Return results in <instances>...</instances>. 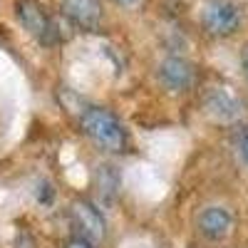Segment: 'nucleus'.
Listing matches in <instances>:
<instances>
[{
	"label": "nucleus",
	"mask_w": 248,
	"mask_h": 248,
	"mask_svg": "<svg viewBox=\"0 0 248 248\" xmlns=\"http://www.w3.org/2000/svg\"><path fill=\"white\" fill-rule=\"evenodd\" d=\"M65 248H94V243H92V241H87V238L75 236V238H70V241L65 243Z\"/></svg>",
	"instance_id": "9d476101"
},
{
	"label": "nucleus",
	"mask_w": 248,
	"mask_h": 248,
	"mask_svg": "<svg viewBox=\"0 0 248 248\" xmlns=\"http://www.w3.org/2000/svg\"><path fill=\"white\" fill-rule=\"evenodd\" d=\"M236 149H238V156L248 164V129H243L238 134V141H236Z\"/></svg>",
	"instance_id": "1a4fd4ad"
},
{
	"label": "nucleus",
	"mask_w": 248,
	"mask_h": 248,
	"mask_svg": "<svg viewBox=\"0 0 248 248\" xmlns=\"http://www.w3.org/2000/svg\"><path fill=\"white\" fill-rule=\"evenodd\" d=\"M62 15L82 30H97L102 23L99 0H62Z\"/></svg>",
	"instance_id": "6e6552de"
},
{
	"label": "nucleus",
	"mask_w": 248,
	"mask_h": 248,
	"mask_svg": "<svg viewBox=\"0 0 248 248\" xmlns=\"http://www.w3.org/2000/svg\"><path fill=\"white\" fill-rule=\"evenodd\" d=\"M15 15L20 20V25H23L37 43L52 45L57 40L52 20L47 17V13L43 10V5H40L37 0H17L15 3Z\"/></svg>",
	"instance_id": "20e7f679"
},
{
	"label": "nucleus",
	"mask_w": 248,
	"mask_h": 248,
	"mask_svg": "<svg viewBox=\"0 0 248 248\" xmlns=\"http://www.w3.org/2000/svg\"><path fill=\"white\" fill-rule=\"evenodd\" d=\"M243 72H246V77H248V47H246V52H243Z\"/></svg>",
	"instance_id": "9b49d317"
},
{
	"label": "nucleus",
	"mask_w": 248,
	"mask_h": 248,
	"mask_svg": "<svg viewBox=\"0 0 248 248\" xmlns=\"http://www.w3.org/2000/svg\"><path fill=\"white\" fill-rule=\"evenodd\" d=\"M196 229L209 241H223L233 231V214L223 206H206L196 216Z\"/></svg>",
	"instance_id": "423d86ee"
},
{
	"label": "nucleus",
	"mask_w": 248,
	"mask_h": 248,
	"mask_svg": "<svg viewBox=\"0 0 248 248\" xmlns=\"http://www.w3.org/2000/svg\"><path fill=\"white\" fill-rule=\"evenodd\" d=\"M79 129L97 149L107 154H124L129 149V134L124 124L105 107H87L79 114Z\"/></svg>",
	"instance_id": "f257e3e1"
},
{
	"label": "nucleus",
	"mask_w": 248,
	"mask_h": 248,
	"mask_svg": "<svg viewBox=\"0 0 248 248\" xmlns=\"http://www.w3.org/2000/svg\"><path fill=\"white\" fill-rule=\"evenodd\" d=\"M70 221L75 226V231L79 233V238H87L94 246L105 241L107 236V221L102 216V211L97 209L94 203L85 201V199H77L70 203Z\"/></svg>",
	"instance_id": "7ed1b4c3"
},
{
	"label": "nucleus",
	"mask_w": 248,
	"mask_h": 248,
	"mask_svg": "<svg viewBox=\"0 0 248 248\" xmlns=\"http://www.w3.org/2000/svg\"><path fill=\"white\" fill-rule=\"evenodd\" d=\"M206 112H209L216 122L221 124H233V122H241L243 114H246V107L243 102L229 92V90H216L206 97Z\"/></svg>",
	"instance_id": "0eeeda50"
},
{
	"label": "nucleus",
	"mask_w": 248,
	"mask_h": 248,
	"mask_svg": "<svg viewBox=\"0 0 248 248\" xmlns=\"http://www.w3.org/2000/svg\"><path fill=\"white\" fill-rule=\"evenodd\" d=\"M156 77H159L164 90H169V92H186V90L194 85L196 70H194V65L186 57L169 55V57H164L159 62Z\"/></svg>",
	"instance_id": "39448f33"
},
{
	"label": "nucleus",
	"mask_w": 248,
	"mask_h": 248,
	"mask_svg": "<svg viewBox=\"0 0 248 248\" xmlns=\"http://www.w3.org/2000/svg\"><path fill=\"white\" fill-rule=\"evenodd\" d=\"M117 3H119V5H137L139 0H117Z\"/></svg>",
	"instance_id": "f8f14e48"
},
{
	"label": "nucleus",
	"mask_w": 248,
	"mask_h": 248,
	"mask_svg": "<svg viewBox=\"0 0 248 248\" xmlns=\"http://www.w3.org/2000/svg\"><path fill=\"white\" fill-rule=\"evenodd\" d=\"M201 25L209 35L229 37L241 25V10L231 0H206L201 8Z\"/></svg>",
	"instance_id": "f03ea898"
}]
</instances>
